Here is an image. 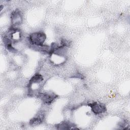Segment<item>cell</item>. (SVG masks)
Instances as JSON below:
<instances>
[{
  "mask_svg": "<svg viewBox=\"0 0 130 130\" xmlns=\"http://www.w3.org/2000/svg\"><path fill=\"white\" fill-rule=\"evenodd\" d=\"M44 81L43 76L39 74H36L34 75L29 80L27 87L29 93L31 94H38V91L41 88Z\"/></svg>",
  "mask_w": 130,
  "mask_h": 130,
  "instance_id": "6da1fadb",
  "label": "cell"
},
{
  "mask_svg": "<svg viewBox=\"0 0 130 130\" xmlns=\"http://www.w3.org/2000/svg\"><path fill=\"white\" fill-rule=\"evenodd\" d=\"M46 38V36L43 31L34 32L30 34L28 36V40L30 43L40 48L44 46Z\"/></svg>",
  "mask_w": 130,
  "mask_h": 130,
  "instance_id": "7a4b0ae2",
  "label": "cell"
},
{
  "mask_svg": "<svg viewBox=\"0 0 130 130\" xmlns=\"http://www.w3.org/2000/svg\"><path fill=\"white\" fill-rule=\"evenodd\" d=\"M5 36L8 38L12 42H18L21 40L22 37L20 30L18 28L14 26L10 27Z\"/></svg>",
  "mask_w": 130,
  "mask_h": 130,
  "instance_id": "3957f363",
  "label": "cell"
},
{
  "mask_svg": "<svg viewBox=\"0 0 130 130\" xmlns=\"http://www.w3.org/2000/svg\"><path fill=\"white\" fill-rule=\"evenodd\" d=\"M88 105L90 107L92 112L96 115L102 114L105 113L107 110L106 106L104 104L98 102H93L89 103Z\"/></svg>",
  "mask_w": 130,
  "mask_h": 130,
  "instance_id": "277c9868",
  "label": "cell"
},
{
  "mask_svg": "<svg viewBox=\"0 0 130 130\" xmlns=\"http://www.w3.org/2000/svg\"><path fill=\"white\" fill-rule=\"evenodd\" d=\"M38 96L44 104L49 105L57 98V95L53 92H45L44 93H39Z\"/></svg>",
  "mask_w": 130,
  "mask_h": 130,
  "instance_id": "5b68a950",
  "label": "cell"
},
{
  "mask_svg": "<svg viewBox=\"0 0 130 130\" xmlns=\"http://www.w3.org/2000/svg\"><path fill=\"white\" fill-rule=\"evenodd\" d=\"M11 21L13 25H19L22 21V16L19 10H15L13 11L11 15Z\"/></svg>",
  "mask_w": 130,
  "mask_h": 130,
  "instance_id": "8992f818",
  "label": "cell"
},
{
  "mask_svg": "<svg viewBox=\"0 0 130 130\" xmlns=\"http://www.w3.org/2000/svg\"><path fill=\"white\" fill-rule=\"evenodd\" d=\"M45 118V115L44 113L40 112L37 114L36 116L32 118L29 121V124L32 126H36L39 125L43 122Z\"/></svg>",
  "mask_w": 130,
  "mask_h": 130,
  "instance_id": "52a82bcc",
  "label": "cell"
},
{
  "mask_svg": "<svg viewBox=\"0 0 130 130\" xmlns=\"http://www.w3.org/2000/svg\"><path fill=\"white\" fill-rule=\"evenodd\" d=\"M55 127L58 129H77L75 127L74 123L70 121H63L60 123L55 125Z\"/></svg>",
  "mask_w": 130,
  "mask_h": 130,
  "instance_id": "ba28073f",
  "label": "cell"
}]
</instances>
